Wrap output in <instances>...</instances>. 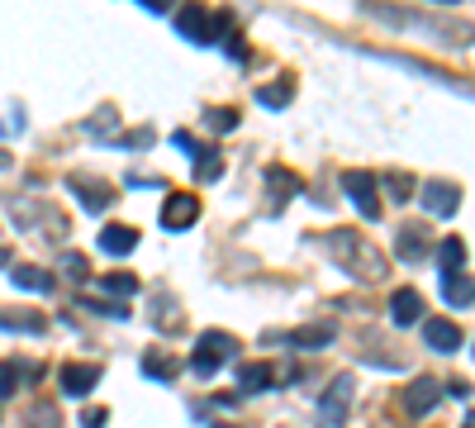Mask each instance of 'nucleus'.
<instances>
[{
	"mask_svg": "<svg viewBox=\"0 0 475 428\" xmlns=\"http://www.w3.org/2000/svg\"><path fill=\"white\" fill-rule=\"evenodd\" d=\"M238 352V343L233 334H219V328H205L200 343H195V352H190V371L195 376H214V371L229 362V357Z\"/></svg>",
	"mask_w": 475,
	"mask_h": 428,
	"instance_id": "1",
	"label": "nucleus"
},
{
	"mask_svg": "<svg viewBox=\"0 0 475 428\" xmlns=\"http://www.w3.org/2000/svg\"><path fill=\"white\" fill-rule=\"evenodd\" d=\"M342 190L352 196V205L366 219H381V200H375V190H381V182H375L371 172H342Z\"/></svg>",
	"mask_w": 475,
	"mask_h": 428,
	"instance_id": "2",
	"label": "nucleus"
},
{
	"mask_svg": "<svg viewBox=\"0 0 475 428\" xmlns=\"http://www.w3.org/2000/svg\"><path fill=\"white\" fill-rule=\"evenodd\" d=\"M176 29L190 38V44H214L219 29H214V15H209L205 5H190V10H181L176 15Z\"/></svg>",
	"mask_w": 475,
	"mask_h": 428,
	"instance_id": "3",
	"label": "nucleus"
},
{
	"mask_svg": "<svg viewBox=\"0 0 475 428\" xmlns=\"http://www.w3.org/2000/svg\"><path fill=\"white\" fill-rule=\"evenodd\" d=\"M195 219H200V200H195V196H166V205H162V229L166 233L190 229Z\"/></svg>",
	"mask_w": 475,
	"mask_h": 428,
	"instance_id": "4",
	"label": "nucleus"
},
{
	"mask_svg": "<svg viewBox=\"0 0 475 428\" xmlns=\"http://www.w3.org/2000/svg\"><path fill=\"white\" fill-rule=\"evenodd\" d=\"M95 381H101V367H95V362H67L62 367V395H72V400L91 395Z\"/></svg>",
	"mask_w": 475,
	"mask_h": 428,
	"instance_id": "5",
	"label": "nucleus"
},
{
	"mask_svg": "<svg viewBox=\"0 0 475 428\" xmlns=\"http://www.w3.org/2000/svg\"><path fill=\"white\" fill-rule=\"evenodd\" d=\"M423 210L428 214H438V219H447V214H456V205H461V190L456 186H447V182H428L423 186Z\"/></svg>",
	"mask_w": 475,
	"mask_h": 428,
	"instance_id": "6",
	"label": "nucleus"
},
{
	"mask_svg": "<svg viewBox=\"0 0 475 428\" xmlns=\"http://www.w3.org/2000/svg\"><path fill=\"white\" fill-rule=\"evenodd\" d=\"M423 343L432 352H456L461 348V324L456 319H423Z\"/></svg>",
	"mask_w": 475,
	"mask_h": 428,
	"instance_id": "7",
	"label": "nucleus"
},
{
	"mask_svg": "<svg viewBox=\"0 0 475 428\" xmlns=\"http://www.w3.org/2000/svg\"><path fill=\"white\" fill-rule=\"evenodd\" d=\"M418 314H423V295H418L414 286H399V291L390 295V319L399 328H409V324H418Z\"/></svg>",
	"mask_w": 475,
	"mask_h": 428,
	"instance_id": "8",
	"label": "nucleus"
},
{
	"mask_svg": "<svg viewBox=\"0 0 475 428\" xmlns=\"http://www.w3.org/2000/svg\"><path fill=\"white\" fill-rule=\"evenodd\" d=\"M133 247H138V229H129V224H105V229H101V253L129 257Z\"/></svg>",
	"mask_w": 475,
	"mask_h": 428,
	"instance_id": "9",
	"label": "nucleus"
},
{
	"mask_svg": "<svg viewBox=\"0 0 475 428\" xmlns=\"http://www.w3.org/2000/svg\"><path fill=\"white\" fill-rule=\"evenodd\" d=\"M347 405H352V376H338V381L328 385V395H324V405H318V414H324V424H338Z\"/></svg>",
	"mask_w": 475,
	"mask_h": 428,
	"instance_id": "10",
	"label": "nucleus"
},
{
	"mask_svg": "<svg viewBox=\"0 0 475 428\" xmlns=\"http://www.w3.org/2000/svg\"><path fill=\"white\" fill-rule=\"evenodd\" d=\"M438 400H442V385L428 381V376H418L409 391H404V409H409V414H428L432 405H438Z\"/></svg>",
	"mask_w": 475,
	"mask_h": 428,
	"instance_id": "11",
	"label": "nucleus"
},
{
	"mask_svg": "<svg viewBox=\"0 0 475 428\" xmlns=\"http://www.w3.org/2000/svg\"><path fill=\"white\" fill-rule=\"evenodd\" d=\"M72 190L81 196V205H86V210H95V214H101L109 200H115V186H105V182H86V176H72Z\"/></svg>",
	"mask_w": 475,
	"mask_h": 428,
	"instance_id": "12",
	"label": "nucleus"
},
{
	"mask_svg": "<svg viewBox=\"0 0 475 428\" xmlns=\"http://www.w3.org/2000/svg\"><path fill=\"white\" fill-rule=\"evenodd\" d=\"M271 381H276V371H271L267 362H243V367H238V385H243L247 395L271 391Z\"/></svg>",
	"mask_w": 475,
	"mask_h": 428,
	"instance_id": "13",
	"label": "nucleus"
},
{
	"mask_svg": "<svg viewBox=\"0 0 475 428\" xmlns=\"http://www.w3.org/2000/svg\"><path fill=\"white\" fill-rule=\"evenodd\" d=\"M395 247H399V257H404V262H418V257H428V229H418V224H404V229H399V238H395Z\"/></svg>",
	"mask_w": 475,
	"mask_h": 428,
	"instance_id": "14",
	"label": "nucleus"
},
{
	"mask_svg": "<svg viewBox=\"0 0 475 428\" xmlns=\"http://www.w3.org/2000/svg\"><path fill=\"white\" fill-rule=\"evenodd\" d=\"M442 295H447V305H471V300H475V281H471V276H461V271H447L442 276Z\"/></svg>",
	"mask_w": 475,
	"mask_h": 428,
	"instance_id": "15",
	"label": "nucleus"
},
{
	"mask_svg": "<svg viewBox=\"0 0 475 428\" xmlns=\"http://www.w3.org/2000/svg\"><path fill=\"white\" fill-rule=\"evenodd\" d=\"M333 338H338V328H333V324H310V328H295V334H290L295 348H328Z\"/></svg>",
	"mask_w": 475,
	"mask_h": 428,
	"instance_id": "16",
	"label": "nucleus"
},
{
	"mask_svg": "<svg viewBox=\"0 0 475 428\" xmlns=\"http://www.w3.org/2000/svg\"><path fill=\"white\" fill-rule=\"evenodd\" d=\"M10 281H15L20 291H38V295L52 291V271H38V267H15V271H10Z\"/></svg>",
	"mask_w": 475,
	"mask_h": 428,
	"instance_id": "17",
	"label": "nucleus"
},
{
	"mask_svg": "<svg viewBox=\"0 0 475 428\" xmlns=\"http://www.w3.org/2000/svg\"><path fill=\"white\" fill-rule=\"evenodd\" d=\"M257 101L267 105V109H286L290 101H295V81H271V86L257 91Z\"/></svg>",
	"mask_w": 475,
	"mask_h": 428,
	"instance_id": "18",
	"label": "nucleus"
},
{
	"mask_svg": "<svg viewBox=\"0 0 475 428\" xmlns=\"http://www.w3.org/2000/svg\"><path fill=\"white\" fill-rule=\"evenodd\" d=\"M176 357H166V352H148L143 357V376H152V381H172L176 376Z\"/></svg>",
	"mask_w": 475,
	"mask_h": 428,
	"instance_id": "19",
	"label": "nucleus"
},
{
	"mask_svg": "<svg viewBox=\"0 0 475 428\" xmlns=\"http://www.w3.org/2000/svg\"><path fill=\"white\" fill-rule=\"evenodd\" d=\"M461 262H466V243H461V238H442V247H438L442 276H447V271H461Z\"/></svg>",
	"mask_w": 475,
	"mask_h": 428,
	"instance_id": "20",
	"label": "nucleus"
},
{
	"mask_svg": "<svg viewBox=\"0 0 475 428\" xmlns=\"http://www.w3.org/2000/svg\"><path fill=\"white\" fill-rule=\"evenodd\" d=\"M0 328H15V334H44V319H38V314H5V310H0Z\"/></svg>",
	"mask_w": 475,
	"mask_h": 428,
	"instance_id": "21",
	"label": "nucleus"
},
{
	"mask_svg": "<svg viewBox=\"0 0 475 428\" xmlns=\"http://www.w3.org/2000/svg\"><path fill=\"white\" fill-rule=\"evenodd\" d=\"M223 162H219V148H200V167H195V176L200 182H219Z\"/></svg>",
	"mask_w": 475,
	"mask_h": 428,
	"instance_id": "22",
	"label": "nucleus"
},
{
	"mask_svg": "<svg viewBox=\"0 0 475 428\" xmlns=\"http://www.w3.org/2000/svg\"><path fill=\"white\" fill-rule=\"evenodd\" d=\"M101 286H105L109 295H133V291H138V276H129V271H109Z\"/></svg>",
	"mask_w": 475,
	"mask_h": 428,
	"instance_id": "23",
	"label": "nucleus"
},
{
	"mask_svg": "<svg viewBox=\"0 0 475 428\" xmlns=\"http://www.w3.org/2000/svg\"><path fill=\"white\" fill-rule=\"evenodd\" d=\"M62 271L72 276V281H86V276H91V262L81 257V253H62Z\"/></svg>",
	"mask_w": 475,
	"mask_h": 428,
	"instance_id": "24",
	"label": "nucleus"
},
{
	"mask_svg": "<svg viewBox=\"0 0 475 428\" xmlns=\"http://www.w3.org/2000/svg\"><path fill=\"white\" fill-rule=\"evenodd\" d=\"M209 129H214V133L238 129V109H209Z\"/></svg>",
	"mask_w": 475,
	"mask_h": 428,
	"instance_id": "25",
	"label": "nucleus"
},
{
	"mask_svg": "<svg viewBox=\"0 0 475 428\" xmlns=\"http://www.w3.org/2000/svg\"><path fill=\"white\" fill-rule=\"evenodd\" d=\"M20 371H24V362H5V367H0V395L15 391V376H20Z\"/></svg>",
	"mask_w": 475,
	"mask_h": 428,
	"instance_id": "26",
	"label": "nucleus"
},
{
	"mask_svg": "<svg viewBox=\"0 0 475 428\" xmlns=\"http://www.w3.org/2000/svg\"><path fill=\"white\" fill-rule=\"evenodd\" d=\"M172 143L181 148V153H190V157L200 153V143H195V133H186V129H176V133H172Z\"/></svg>",
	"mask_w": 475,
	"mask_h": 428,
	"instance_id": "27",
	"label": "nucleus"
},
{
	"mask_svg": "<svg viewBox=\"0 0 475 428\" xmlns=\"http://www.w3.org/2000/svg\"><path fill=\"white\" fill-rule=\"evenodd\" d=\"M385 186L395 190V200H409V190H414V182H409V176H385Z\"/></svg>",
	"mask_w": 475,
	"mask_h": 428,
	"instance_id": "28",
	"label": "nucleus"
},
{
	"mask_svg": "<svg viewBox=\"0 0 475 428\" xmlns=\"http://www.w3.org/2000/svg\"><path fill=\"white\" fill-rule=\"evenodd\" d=\"M105 419H109L105 409H86V414H81V428H105Z\"/></svg>",
	"mask_w": 475,
	"mask_h": 428,
	"instance_id": "29",
	"label": "nucleus"
},
{
	"mask_svg": "<svg viewBox=\"0 0 475 428\" xmlns=\"http://www.w3.org/2000/svg\"><path fill=\"white\" fill-rule=\"evenodd\" d=\"M447 395H452V400H466V395H471V381H461V376L447 381Z\"/></svg>",
	"mask_w": 475,
	"mask_h": 428,
	"instance_id": "30",
	"label": "nucleus"
},
{
	"mask_svg": "<svg viewBox=\"0 0 475 428\" xmlns=\"http://www.w3.org/2000/svg\"><path fill=\"white\" fill-rule=\"evenodd\" d=\"M461 428H475V414H466V424H461Z\"/></svg>",
	"mask_w": 475,
	"mask_h": 428,
	"instance_id": "31",
	"label": "nucleus"
},
{
	"mask_svg": "<svg viewBox=\"0 0 475 428\" xmlns=\"http://www.w3.org/2000/svg\"><path fill=\"white\" fill-rule=\"evenodd\" d=\"M214 428H238V424H214Z\"/></svg>",
	"mask_w": 475,
	"mask_h": 428,
	"instance_id": "32",
	"label": "nucleus"
}]
</instances>
